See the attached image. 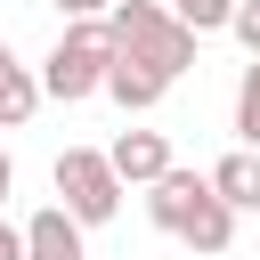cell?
Masks as SVG:
<instances>
[{
    "mask_svg": "<svg viewBox=\"0 0 260 260\" xmlns=\"http://www.w3.org/2000/svg\"><path fill=\"white\" fill-rule=\"evenodd\" d=\"M32 114H41V73L16 65V49L0 41V130H24Z\"/></svg>",
    "mask_w": 260,
    "mask_h": 260,
    "instance_id": "obj_8",
    "label": "cell"
},
{
    "mask_svg": "<svg viewBox=\"0 0 260 260\" xmlns=\"http://www.w3.org/2000/svg\"><path fill=\"white\" fill-rule=\"evenodd\" d=\"M16 236H24V260H89V252H81V228H73L57 203H41Z\"/></svg>",
    "mask_w": 260,
    "mask_h": 260,
    "instance_id": "obj_6",
    "label": "cell"
},
{
    "mask_svg": "<svg viewBox=\"0 0 260 260\" xmlns=\"http://www.w3.org/2000/svg\"><path fill=\"white\" fill-rule=\"evenodd\" d=\"M106 32H114V49H122V57L154 65L162 81H179V73L195 65V32H187L162 0H114V8H106Z\"/></svg>",
    "mask_w": 260,
    "mask_h": 260,
    "instance_id": "obj_1",
    "label": "cell"
},
{
    "mask_svg": "<svg viewBox=\"0 0 260 260\" xmlns=\"http://www.w3.org/2000/svg\"><path fill=\"white\" fill-rule=\"evenodd\" d=\"M49 179H57V211H65L73 228H106V219L122 211V179H114L106 146H65V154L49 162Z\"/></svg>",
    "mask_w": 260,
    "mask_h": 260,
    "instance_id": "obj_3",
    "label": "cell"
},
{
    "mask_svg": "<svg viewBox=\"0 0 260 260\" xmlns=\"http://www.w3.org/2000/svg\"><path fill=\"white\" fill-rule=\"evenodd\" d=\"M228 32L252 49V65H260V0H236V16H228Z\"/></svg>",
    "mask_w": 260,
    "mask_h": 260,
    "instance_id": "obj_11",
    "label": "cell"
},
{
    "mask_svg": "<svg viewBox=\"0 0 260 260\" xmlns=\"http://www.w3.org/2000/svg\"><path fill=\"white\" fill-rule=\"evenodd\" d=\"M162 8H171L195 41H203V32H228V16H236V0H162Z\"/></svg>",
    "mask_w": 260,
    "mask_h": 260,
    "instance_id": "obj_10",
    "label": "cell"
},
{
    "mask_svg": "<svg viewBox=\"0 0 260 260\" xmlns=\"http://www.w3.org/2000/svg\"><path fill=\"white\" fill-rule=\"evenodd\" d=\"M162 89H171V81H162L154 65H138V57H122V49H114V65H106V98H114L122 114H146V106H162Z\"/></svg>",
    "mask_w": 260,
    "mask_h": 260,
    "instance_id": "obj_7",
    "label": "cell"
},
{
    "mask_svg": "<svg viewBox=\"0 0 260 260\" xmlns=\"http://www.w3.org/2000/svg\"><path fill=\"white\" fill-rule=\"evenodd\" d=\"M106 8H114V0H57L65 24H106Z\"/></svg>",
    "mask_w": 260,
    "mask_h": 260,
    "instance_id": "obj_12",
    "label": "cell"
},
{
    "mask_svg": "<svg viewBox=\"0 0 260 260\" xmlns=\"http://www.w3.org/2000/svg\"><path fill=\"white\" fill-rule=\"evenodd\" d=\"M0 260H24V236H16L8 219H0Z\"/></svg>",
    "mask_w": 260,
    "mask_h": 260,
    "instance_id": "obj_13",
    "label": "cell"
},
{
    "mask_svg": "<svg viewBox=\"0 0 260 260\" xmlns=\"http://www.w3.org/2000/svg\"><path fill=\"white\" fill-rule=\"evenodd\" d=\"M8 187H16V162H8V146H0V203H8Z\"/></svg>",
    "mask_w": 260,
    "mask_h": 260,
    "instance_id": "obj_14",
    "label": "cell"
},
{
    "mask_svg": "<svg viewBox=\"0 0 260 260\" xmlns=\"http://www.w3.org/2000/svg\"><path fill=\"white\" fill-rule=\"evenodd\" d=\"M236 138H244V154H260V65H244V81H236Z\"/></svg>",
    "mask_w": 260,
    "mask_h": 260,
    "instance_id": "obj_9",
    "label": "cell"
},
{
    "mask_svg": "<svg viewBox=\"0 0 260 260\" xmlns=\"http://www.w3.org/2000/svg\"><path fill=\"white\" fill-rule=\"evenodd\" d=\"M106 65H114V32H106V24H65L57 49L41 57V98L81 106V98L106 89Z\"/></svg>",
    "mask_w": 260,
    "mask_h": 260,
    "instance_id": "obj_2",
    "label": "cell"
},
{
    "mask_svg": "<svg viewBox=\"0 0 260 260\" xmlns=\"http://www.w3.org/2000/svg\"><path fill=\"white\" fill-rule=\"evenodd\" d=\"M203 187H211L236 219H244V211H260V154H244V146H236V154H219V162L203 171Z\"/></svg>",
    "mask_w": 260,
    "mask_h": 260,
    "instance_id": "obj_5",
    "label": "cell"
},
{
    "mask_svg": "<svg viewBox=\"0 0 260 260\" xmlns=\"http://www.w3.org/2000/svg\"><path fill=\"white\" fill-rule=\"evenodd\" d=\"M106 162H114L122 195H130V187H154V179L171 171V138H162V130H122V138L106 146Z\"/></svg>",
    "mask_w": 260,
    "mask_h": 260,
    "instance_id": "obj_4",
    "label": "cell"
}]
</instances>
